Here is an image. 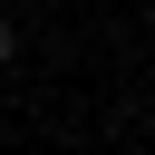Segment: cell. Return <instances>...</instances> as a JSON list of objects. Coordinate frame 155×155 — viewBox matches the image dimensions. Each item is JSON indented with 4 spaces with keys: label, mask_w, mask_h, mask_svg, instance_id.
<instances>
[{
    "label": "cell",
    "mask_w": 155,
    "mask_h": 155,
    "mask_svg": "<svg viewBox=\"0 0 155 155\" xmlns=\"http://www.w3.org/2000/svg\"><path fill=\"white\" fill-rule=\"evenodd\" d=\"M10 58H19V29H10V19H0V68H10Z\"/></svg>",
    "instance_id": "cell-1"
}]
</instances>
